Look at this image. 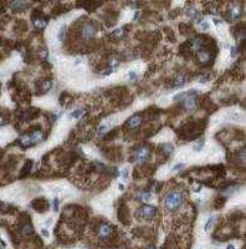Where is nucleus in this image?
<instances>
[{"mask_svg":"<svg viewBox=\"0 0 246 249\" xmlns=\"http://www.w3.org/2000/svg\"><path fill=\"white\" fill-rule=\"evenodd\" d=\"M184 202V194L180 190H171V192L167 193V196L164 197V208L168 211H177L182 207Z\"/></svg>","mask_w":246,"mask_h":249,"instance_id":"nucleus-1","label":"nucleus"},{"mask_svg":"<svg viewBox=\"0 0 246 249\" xmlns=\"http://www.w3.org/2000/svg\"><path fill=\"white\" fill-rule=\"evenodd\" d=\"M155 212H157V209H155V207L153 206H142L141 208L138 209V215L141 217L142 219H145V220H149L152 219L154 215H155Z\"/></svg>","mask_w":246,"mask_h":249,"instance_id":"nucleus-2","label":"nucleus"},{"mask_svg":"<svg viewBox=\"0 0 246 249\" xmlns=\"http://www.w3.org/2000/svg\"><path fill=\"white\" fill-rule=\"evenodd\" d=\"M149 153H151V148H149L148 146H141L139 148L136 149L134 157H136V160H137L139 163H143V162L147 161V158L149 157Z\"/></svg>","mask_w":246,"mask_h":249,"instance_id":"nucleus-3","label":"nucleus"},{"mask_svg":"<svg viewBox=\"0 0 246 249\" xmlns=\"http://www.w3.org/2000/svg\"><path fill=\"white\" fill-rule=\"evenodd\" d=\"M112 232L113 229L108 223H101L100 227H98V237L103 240H107L112 236Z\"/></svg>","mask_w":246,"mask_h":249,"instance_id":"nucleus-4","label":"nucleus"},{"mask_svg":"<svg viewBox=\"0 0 246 249\" xmlns=\"http://www.w3.org/2000/svg\"><path fill=\"white\" fill-rule=\"evenodd\" d=\"M31 204H32V207H34V209L37 211V212H40V213H42V212L47 211L48 206H50L45 198H37V199H35V201L32 202Z\"/></svg>","mask_w":246,"mask_h":249,"instance_id":"nucleus-5","label":"nucleus"},{"mask_svg":"<svg viewBox=\"0 0 246 249\" xmlns=\"http://www.w3.org/2000/svg\"><path fill=\"white\" fill-rule=\"evenodd\" d=\"M95 32H96V30H95V28L92 26L91 24H87V25H85V26L82 28V36H83L85 40L92 39L93 35H95Z\"/></svg>","mask_w":246,"mask_h":249,"instance_id":"nucleus-6","label":"nucleus"},{"mask_svg":"<svg viewBox=\"0 0 246 249\" xmlns=\"http://www.w3.org/2000/svg\"><path fill=\"white\" fill-rule=\"evenodd\" d=\"M160 152L164 153V156H165V157H169V156L173 154V152H174V147H173V145H170V143L160 145Z\"/></svg>","mask_w":246,"mask_h":249,"instance_id":"nucleus-7","label":"nucleus"},{"mask_svg":"<svg viewBox=\"0 0 246 249\" xmlns=\"http://www.w3.org/2000/svg\"><path fill=\"white\" fill-rule=\"evenodd\" d=\"M141 122H142V120H141V117H139L138 115H134V116H132L129 120H128V122H127V124L129 126V128H137L139 124H141Z\"/></svg>","mask_w":246,"mask_h":249,"instance_id":"nucleus-8","label":"nucleus"},{"mask_svg":"<svg viewBox=\"0 0 246 249\" xmlns=\"http://www.w3.org/2000/svg\"><path fill=\"white\" fill-rule=\"evenodd\" d=\"M184 106L186 107L188 110H194L195 109V101H194V98H192V97H188V98H185L184 100Z\"/></svg>","mask_w":246,"mask_h":249,"instance_id":"nucleus-9","label":"nucleus"},{"mask_svg":"<svg viewBox=\"0 0 246 249\" xmlns=\"http://www.w3.org/2000/svg\"><path fill=\"white\" fill-rule=\"evenodd\" d=\"M47 24V20L46 19H34V25L36 29H44Z\"/></svg>","mask_w":246,"mask_h":249,"instance_id":"nucleus-10","label":"nucleus"},{"mask_svg":"<svg viewBox=\"0 0 246 249\" xmlns=\"http://www.w3.org/2000/svg\"><path fill=\"white\" fill-rule=\"evenodd\" d=\"M184 84H185V77L183 76V75H179V76L175 77L173 86H174V87H182Z\"/></svg>","mask_w":246,"mask_h":249,"instance_id":"nucleus-11","label":"nucleus"},{"mask_svg":"<svg viewBox=\"0 0 246 249\" xmlns=\"http://www.w3.org/2000/svg\"><path fill=\"white\" fill-rule=\"evenodd\" d=\"M21 233L24 236H29L32 233V226L30 223H26V224H24V226L21 227Z\"/></svg>","mask_w":246,"mask_h":249,"instance_id":"nucleus-12","label":"nucleus"},{"mask_svg":"<svg viewBox=\"0 0 246 249\" xmlns=\"http://www.w3.org/2000/svg\"><path fill=\"white\" fill-rule=\"evenodd\" d=\"M31 164H32V162H31V161H28V162H26V164L24 166V168H22V172H21V174H20L21 177H24V176H26V174H28V172H29V168H31Z\"/></svg>","mask_w":246,"mask_h":249,"instance_id":"nucleus-13","label":"nucleus"},{"mask_svg":"<svg viewBox=\"0 0 246 249\" xmlns=\"http://www.w3.org/2000/svg\"><path fill=\"white\" fill-rule=\"evenodd\" d=\"M214 220H215V219H214V217H210V218L208 219V222L205 223V227H204V229H205V230H209V229L212 227V223H214Z\"/></svg>","mask_w":246,"mask_h":249,"instance_id":"nucleus-14","label":"nucleus"},{"mask_svg":"<svg viewBox=\"0 0 246 249\" xmlns=\"http://www.w3.org/2000/svg\"><path fill=\"white\" fill-rule=\"evenodd\" d=\"M113 38H117V39H121L123 38V29H117V30H114V32L112 34Z\"/></svg>","mask_w":246,"mask_h":249,"instance_id":"nucleus-15","label":"nucleus"},{"mask_svg":"<svg viewBox=\"0 0 246 249\" xmlns=\"http://www.w3.org/2000/svg\"><path fill=\"white\" fill-rule=\"evenodd\" d=\"M65 34H66V26H62L61 30L59 31V35H57V38H59V40H63L65 39Z\"/></svg>","mask_w":246,"mask_h":249,"instance_id":"nucleus-16","label":"nucleus"},{"mask_svg":"<svg viewBox=\"0 0 246 249\" xmlns=\"http://www.w3.org/2000/svg\"><path fill=\"white\" fill-rule=\"evenodd\" d=\"M82 113H83V110H77L71 113V117H80V116H82Z\"/></svg>","mask_w":246,"mask_h":249,"instance_id":"nucleus-17","label":"nucleus"},{"mask_svg":"<svg viewBox=\"0 0 246 249\" xmlns=\"http://www.w3.org/2000/svg\"><path fill=\"white\" fill-rule=\"evenodd\" d=\"M6 122H7V121H6V120L3 117V116H0V127H1V126H4V124H6Z\"/></svg>","mask_w":246,"mask_h":249,"instance_id":"nucleus-18","label":"nucleus"},{"mask_svg":"<svg viewBox=\"0 0 246 249\" xmlns=\"http://www.w3.org/2000/svg\"><path fill=\"white\" fill-rule=\"evenodd\" d=\"M54 207H55V211H59V199H55V202H54Z\"/></svg>","mask_w":246,"mask_h":249,"instance_id":"nucleus-19","label":"nucleus"},{"mask_svg":"<svg viewBox=\"0 0 246 249\" xmlns=\"http://www.w3.org/2000/svg\"><path fill=\"white\" fill-rule=\"evenodd\" d=\"M226 249H235V245H233V244H229V245L226 247Z\"/></svg>","mask_w":246,"mask_h":249,"instance_id":"nucleus-20","label":"nucleus"},{"mask_svg":"<svg viewBox=\"0 0 246 249\" xmlns=\"http://www.w3.org/2000/svg\"><path fill=\"white\" fill-rule=\"evenodd\" d=\"M42 234H44V236H45V237H47V236H48V232H47V230H45V229H44V230H42Z\"/></svg>","mask_w":246,"mask_h":249,"instance_id":"nucleus-21","label":"nucleus"},{"mask_svg":"<svg viewBox=\"0 0 246 249\" xmlns=\"http://www.w3.org/2000/svg\"><path fill=\"white\" fill-rule=\"evenodd\" d=\"M147 249H155V247H149V248H147Z\"/></svg>","mask_w":246,"mask_h":249,"instance_id":"nucleus-22","label":"nucleus"},{"mask_svg":"<svg viewBox=\"0 0 246 249\" xmlns=\"http://www.w3.org/2000/svg\"><path fill=\"white\" fill-rule=\"evenodd\" d=\"M0 249H1V247H0Z\"/></svg>","mask_w":246,"mask_h":249,"instance_id":"nucleus-23","label":"nucleus"}]
</instances>
